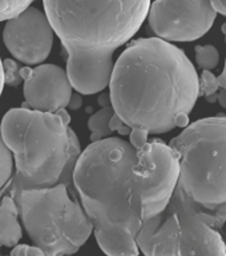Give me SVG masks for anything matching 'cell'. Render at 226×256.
<instances>
[{
	"label": "cell",
	"mask_w": 226,
	"mask_h": 256,
	"mask_svg": "<svg viewBox=\"0 0 226 256\" xmlns=\"http://www.w3.org/2000/svg\"><path fill=\"white\" fill-rule=\"evenodd\" d=\"M108 86L119 118L149 135L187 127L200 96L195 66L161 38L132 40L113 64Z\"/></svg>",
	"instance_id": "1"
},
{
	"label": "cell",
	"mask_w": 226,
	"mask_h": 256,
	"mask_svg": "<svg viewBox=\"0 0 226 256\" xmlns=\"http://www.w3.org/2000/svg\"><path fill=\"white\" fill-rule=\"evenodd\" d=\"M136 148L108 136L81 151L73 170V187L107 255H139L136 236L143 226V204L133 175Z\"/></svg>",
	"instance_id": "2"
},
{
	"label": "cell",
	"mask_w": 226,
	"mask_h": 256,
	"mask_svg": "<svg viewBox=\"0 0 226 256\" xmlns=\"http://www.w3.org/2000/svg\"><path fill=\"white\" fill-rule=\"evenodd\" d=\"M69 123L71 116L65 108L56 112L12 108L3 116L0 132L15 163L8 195L24 188L52 187L59 183L65 184L72 195H77L72 176L81 146Z\"/></svg>",
	"instance_id": "3"
},
{
	"label": "cell",
	"mask_w": 226,
	"mask_h": 256,
	"mask_svg": "<svg viewBox=\"0 0 226 256\" xmlns=\"http://www.w3.org/2000/svg\"><path fill=\"white\" fill-rule=\"evenodd\" d=\"M225 223L226 202L204 206L177 183L167 207L144 220L136 243L147 256H226V244L219 232Z\"/></svg>",
	"instance_id": "4"
},
{
	"label": "cell",
	"mask_w": 226,
	"mask_h": 256,
	"mask_svg": "<svg viewBox=\"0 0 226 256\" xmlns=\"http://www.w3.org/2000/svg\"><path fill=\"white\" fill-rule=\"evenodd\" d=\"M43 6L63 47L115 52L139 32L151 0H43Z\"/></svg>",
	"instance_id": "5"
},
{
	"label": "cell",
	"mask_w": 226,
	"mask_h": 256,
	"mask_svg": "<svg viewBox=\"0 0 226 256\" xmlns=\"http://www.w3.org/2000/svg\"><path fill=\"white\" fill-rule=\"evenodd\" d=\"M12 198L29 239L45 255L76 254L93 232L89 216L65 184L24 188Z\"/></svg>",
	"instance_id": "6"
},
{
	"label": "cell",
	"mask_w": 226,
	"mask_h": 256,
	"mask_svg": "<svg viewBox=\"0 0 226 256\" xmlns=\"http://www.w3.org/2000/svg\"><path fill=\"white\" fill-rule=\"evenodd\" d=\"M179 156V184L196 202L215 207L226 202V115L200 119L169 143Z\"/></svg>",
	"instance_id": "7"
},
{
	"label": "cell",
	"mask_w": 226,
	"mask_h": 256,
	"mask_svg": "<svg viewBox=\"0 0 226 256\" xmlns=\"http://www.w3.org/2000/svg\"><path fill=\"white\" fill-rule=\"evenodd\" d=\"M133 175L143 204V220L167 207L180 178V162L176 151L163 140L153 139L136 150Z\"/></svg>",
	"instance_id": "8"
},
{
	"label": "cell",
	"mask_w": 226,
	"mask_h": 256,
	"mask_svg": "<svg viewBox=\"0 0 226 256\" xmlns=\"http://www.w3.org/2000/svg\"><path fill=\"white\" fill-rule=\"evenodd\" d=\"M217 12L211 0H155L148 11L149 27L168 42H195L207 35Z\"/></svg>",
	"instance_id": "9"
},
{
	"label": "cell",
	"mask_w": 226,
	"mask_h": 256,
	"mask_svg": "<svg viewBox=\"0 0 226 256\" xmlns=\"http://www.w3.org/2000/svg\"><path fill=\"white\" fill-rule=\"evenodd\" d=\"M53 34L45 14L29 6L7 20L3 40L15 59L24 64H40L51 54Z\"/></svg>",
	"instance_id": "10"
},
{
	"label": "cell",
	"mask_w": 226,
	"mask_h": 256,
	"mask_svg": "<svg viewBox=\"0 0 226 256\" xmlns=\"http://www.w3.org/2000/svg\"><path fill=\"white\" fill-rule=\"evenodd\" d=\"M24 83V99L28 108L44 112H56L67 108L72 96V86L67 72L55 64L20 68Z\"/></svg>",
	"instance_id": "11"
},
{
	"label": "cell",
	"mask_w": 226,
	"mask_h": 256,
	"mask_svg": "<svg viewBox=\"0 0 226 256\" xmlns=\"http://www.w3.org/2000/svg\"><path fill=\"white\" fill-rule=\"evenodd\" d=\"M67 54V75L72 88L81 95H95L108 87L113 70L111 51H88L63 47Z\"/></svg>",
	"instance_id": "12"
},
{
	"label": "cell",
	"mask_w": 226,
	"mask_h": 256,
	"mask_svg": "<svg viewBox=\"0 0 226 256\" xmlns=\"http://www.w3.org/2000/svg\"><path fill=\"white\" fill-rule=\"evenodd\" d=\"M15 199L11 195H3L0 199V243L12 248L21 239V226Z\"/></svg>",
	"instance_id": "13"
},
{
	"label": "cell",
	"mask_w": 226,
	"mask_h": 256,
	"mask_svg": "<svg viewBox=\"0 0 226 256\" xmlns=\"http://www.w3.org/2000/svg\"><path fill=\"white\" fill-rule=\"evenodd\" d=\"M113 114H115V110L109 103L89 118L88 130L91 131V142H97L112 135L113 131L109 128V120Z\"/></svg>",
	"instance_id": "14"
},
{
	"label": "cell",
	"mask_w": 226,
	"mask_h": 256,
	"mask_svg": "<svg viewBox=\"0 0 226 256\" xmlns=\"http://www.w3.org/2000/svg\"><path fill=\"white\" fill-rule=\"evenodd\" d=\"M15 175V163L11 150L8 148L0 132V199L8 192Z\"/></svg>",
	"instance_id": "15"
},
{
	"label": "cell",
	"mask_w": 226,
	"mask_h": 256,
	"mask_svg": "<svg viewBox=\"0 0 226 256\" xmlns=\"http://www.w3.org/2000/svg\"><path fill=\"white\" fill-rule=\"evenodd\" d=\"M196 62L203 70H215L220 62V54L217 48L212 44L208 46H196Z\"/></svg>",
	"instance_id": "16"
},
{
	"label": "cell",
	"mask_w": 226,
	"mask_h": 256,
	"mask_svg": "<svg viewBox=\"0 0 226 256\" xmlns=\"http://www.w3.org/2000/svg\"><path fill=\"white\" fill-rule=\"evenodd\" d=\"M219 90L217 76L213 75L209 70H204L200 76V96H204L208 103H216Z\"/></svg>",
	"instance_id": "17"
},
{
	"label": "cell",
	"mask_w": 226,
	"mask_h": 256,
	"mask_svg": "<svg viewBox=\"0 0 226 256\" xmlns=\"http://www.w3.org/2000/svg\"><path fill=\"white\" fill-rule=\"evenodd\" d=\"M33 0H0V22L15 18L28 8Z\"/></svg>",
	"instance_id": "18"
},
{
	"label": "cell",
	"mask_w": 226,
	"mask_h": 256,
	"mask_svg": "<svg viewBox=\"0 0 226 256\" xmlns=\"http://www.w3.org/2000/svg\"><path fill=\"white\" fill-rule=\"evenodd\" d=\"M3 75L4 84L9 87H17L23 83V78L20 75V67L17 62L12 59L3 60Z\"/></svg>",
	"instance_id": "19"
},
{
	"label": "cell",
	"mask_w": 226,
	"mask_h": 256,
	"mask_svg": "<svg viewBox=\"0 0 226 256\" xmlns=\"http://www.w3.org/2000/svg\"><path fill=\"white\" fill-rule=\"evenodd\" d=\"M11 255L15 256H33V255H45L41 248L37 246H28V244H16L12 247Z\"/></svg>",
	"instance_id": "20"
},
{
	"label": "cell",
	"mask_w": 226,
	"mask_h": 256,
	"mask_svg": "<svg viewBox=\"0 0 226 256\" xmlns=\"http://www.w3.org/2000/svg\"><path fill=\"white\" fill-rule=\"evenodd\" d=\"M148 134L145 130H139V128H133L129 134V143L137 150V148L143 147L144 144L148 142Z\"/></svg>",
	"instance_id": "21"
},
{
	"label": "cell",
	"mask_w": 226,
	"mask_h": 256,
	"mask_svg": "<svg viewBox=\"0 0 226 256\" xmlns=\"http://www.w3.org/2000/svg\"><path fill=\"white\" fill-rule=\"evenodd\" d=\"M81 94H72L71 99H69V103H68V107L71 108V110H79L81 107V104H83V98H81Z\"/></svg>",
	"instance_id": "22"
},
{
	"label": "cell",
	"mask_w": 226,
	"mask_h": 256,
	"mask_svg": "<svg viewBox=\"0 0 226 256\" xmlns=\"http://www.w3.org/2000/svg\"><path fill=\"white\" fill-rule=\"evenodd\" d=\"M211 3L217 14L226 16V0H211Z\"/></svg>",
	"instance_id": "23"
},
{
	"label": "cell",
	"mask_w": 226,
	"mask_h": 256,
	"mask_svg": "<svg viewBox=\"0 0 226 256\" xmlns=\"http://www.w3.org/2000/svg\"><path fill=\"white\" fill-rule=\"evenodd\" d=\"M124 124L123 119L121 118H119V115L117 114H113V116L111 118V120H109V128H111L112 131H117L121 126Z\"/></svg>",
	"instance_id": "24"
},
{
	"label": "cell",
	"mask_w": 226,
	"mask_h": 256,
	"mask_svg": "<svg viewBox=\"0 0 226 256\" xmlns=\"http://www.w3.org/2000/svg\"><path fill=\"white\" fill-rule=\"evenodd\" d=\"M217 82H219L220 88H225L226 90V59H225V66H224V71L220 76H217Z\"/></svg>",
	"instance_id": "25"
},
{
	"label": "cell",
	"mask_w": 226,
	"mask_h": 256,
	"mask_svg": "<svg viewBox=\"0 0 226 256\" xmlns=\"http://www.w3.org/2000/svg\"><path fill=\"white\" fill-rule=\"evenodd\" d=\"M217 102H219L221 107L226 108V90L225 88H221V92H220V94H217Z\"/></svg>",
	"instance_id": "26"
},
{
	"label": "cell",
	"mask_w": 226,
	"mask_h": 256,
	"mask_svg": "<svg viewBox=\"0 0 226 256\" xmlns=\"http://www.w3.org/2000/svg\"><path fill=\"white\" fill-rule=\"evenodd\" d=\"M117 131H119V134H120V135L125 136V135H129V134H131L132 128L129 127V126H128V124H125V123H124L123 126H121V127H120L119 130H117Z\"/></svg>",
	"instance_id": "27"
},
{
	"label": "cell",
	"mask_w": 226,
	"mask_h": 256,
	"mask_svg": "<svg viewBox=\"0 0 226 256\" xmlns=\"http://www.w3.org/2000/svg\"><path fill=\"white\" fill-rule=\"evenodd\" d=\"M99 103L101 104V107H104V106H107V104L111 103V98H109V95H107V94H103V95L99 96Z\"/></svg>",
	"instance_id": "28"
},
{
	"label": "cell",
	"mask_w": 226,
	"mask_h": 256,
	"mask_svg": "<svg viewBox=\"0 0 226 256\" xmlns=\"http://www.w3.org/2000/svg\"><path fill=\"white\" fill-rule=\"evenodd\" d=\"M4 88V75H3V62L0 59V96H1V92H3Z\"/></svg>",
	"instance_id": "29"
},
{
	"label": "cell",
	"mask_w": 226,
	"mask_h": 256,
	"mask_svg": "<svg viewBox=\"0 0 226 256\" xmlns=\"http://www.w3.org/2000/svg\"><path fill=\"white\" fill-rule=\"evenodd\" d=\"M221 31H223V34L225 35V43H226V23L223 24V27H221Z\"/></svg>",
	"instance_id": "30"
},
{
	"label": "cell",
	"mask_w": 226,
	"mask_h": 256,
	"mask_svg": "<svg viewBox=\"0 0 226 256\" xmlns=\"http://www.w3.org/2000/svg\"><path fill=\"white\" fill-rule=\"evenodd\" d=\"M0 248H1V243H0Z\"/></svg>",
	"instance_id": "31"
}]
</instances>
